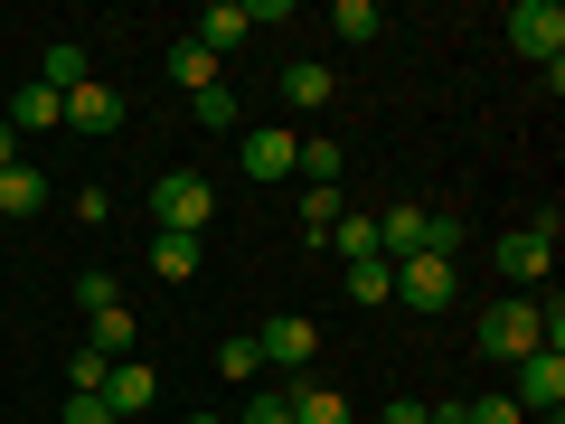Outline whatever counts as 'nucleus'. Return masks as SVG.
Returning <instances> with one entry per match:
<instances>
[{
	"label": "nucleus",
	"instance_id": "nucleus-1",
	"mask_svg": "<svg viewBox=\"0 0 565 424\" xmlns=\"http://www.w3.org/2000/svg\"><path fill=\"white\" fill-rule=\"evenodd\" d=\"M471 340H481V359L519 368L527 349H546V321H537V293H509V303H490L481 321H471Z\"/></svg>",
	"mask_w": 565,
	"mask_h": 424
},
{
	"label": "nucleus",
	"instance_id": "nucleus-2",
	"mask_svg": "<svg viewBox=\"0 0 565 424\" xmlns=\"http://www.w3.org/2000/svg\"><path fill=\"white\" fill-rule=\"evenodd\" d=\"M490 264L509 274V293H537V283L556 274V208H537L527 226H509V236L490 245Z\"/></svg>",
	"mask_w": 565,
	"mask_h": 424
},
{
	"label": "nucleus",
	"instance_id": "nucleus-3",
	"mask_svg": "<svg viewBox=\"0 0 565 424\" xmlns=\"http://www.w3.org/2000/svg\"><path fill=\"white\" fill-rule=\"evenodd\" d=\"M151 218H161L170 236H207V226H217V180H199V170H161V180H151Z\"/></svg>",
	"mask_w": 565,
	"mask_h": 424
},
{
	"label": "nucleus",
	"instance_id": "nucleus-4",
	"mask_svg": "<svg viewBox=\"0 0 565 424\" xmlns=\"http://www.w3.org/2000/svg\"><path fill=\"white\" fill-rule=\"evenodd\" d=\"M452 293H462V264H444V255H405L396 264V303L405 311H452Z\"/></svg>",
	"mask_w": 565,
	"mask_h": 424
},
{
	"label": "nucleus",
	"instance_id": "nucleus-5",
	"mask_svg": "<svg viewBox=\"0 0 565 424\" xmlns=\"http://www.w3.org/2000/svg\"><path fill=\"white\" fill-rule=\"evenodd\" d=\"M264 368H292V378H311V359H321V321H302V311H274V321L255 330Z\"/></svg>",
	"mask_w": 565,
	"mask_h": 424
},
{
	"label": "nucleus",
	"instance_id": "nucleus-6",
	"mask_svg": "<svg viewBox=\"0 0 565 424\" xmlns=\"http://www.w3.org/2000/svg\"><path fill=\"white\" fill-rule=\"evenodd\" d=\"M500 29H509V47H519V57H537V66L565 57V10H556V0H519Z\"/></svg>",
	"mask_w": 565,
	"mask_h": 424
},
{
	"label": "nucleus",
	"instance_id": "nucleus-7",
	"mask_svg": "<svg viewBox=\"0 0 565 424\" xmlns=\"http://www.w3.org/2000/svg\"><path fill=\"white\" fill-rule=\"evenodd\" d=\"M509 405H519V415H556V405H565V359H556V349H527V359H519Z\"/></svg>",
	"mask_w": 565,
	"mask_h": 424
},
{
	"label": "nucleus",
	"instance_id": "nucleus-8",
	"mask_svg": "<svg viewBox=\"0 0 565 424\" xmlns=\"http://www.w3.org/2000/svg\"><path fill=\"white\" fill-rule=\"evenodd\" d=\"M189 39H199V47H207V57H217V66H226V57H236V47H245V39H255V20H245V0H207L199 20H189Z\"/></svg>",
	"mask_w": 565,
	"mask_h": 424
},
{
	"label": "nucleus",
	"instance_id": "nucleus-9",
	"mask_svg": "<svg viewBox=\"0 0 565 424\" xmlns=\"http://www.w3.org/2000/svg\"><path fill=\"white\" fill-rule=\"evenodd\" d=\"M66 132H85V141H104V132H122V95L104 76H85L76 95H66Z\"/></svg>",
	"mask_w": 565,
	"mask_h": 424
},
{
	"label": "nucleus",
	"instance_id": "nucleus-10",
	"mask_svg": "<svg viewBox=\"0 0 565 424\" xmlns=\"http://www.w3.org/2000/svg\"><path fill=\"white\" fill-rule=\"evenodd\" d=\"M424 218H434V208H415V199H386L377 208V255H424Z\"/></svg>",
	"mask_w": 565,
	"mask_h": 424
},
{
	"label": "nucleus",
	"instance_id": "nucleus-11",
	"mask_svg": "<svg viewBox=\"0 0 565 424\" xmlns=\"http://www.w3.org/2000/svg\"><path fill=\"white\" fill-rule=\"evenodd\" d=\"M292 151H302V132L255 123V132H245V180H282V170H292Z\"/></svg>",
	"mask_w": 565,
	"mask_h": 424
},
{
	"label": "nucleus",
	"instance_id": "nucleus-12",
	"mask_svg": "<svg viewBox=\"0 0 565 424\" xmlns=\"http://www.w3.org/2000/svg\"><path fill=\"white\" fill-rule=\"evenodd\" d=\"M282 405H292V424H359V415H349V396H340V386H321V378H292V386H282Z\"/></svg>",
	"mask_w": 565,
	"mask_h": 424
},
{
	"label": "nucleus",
	"instance_id": "nucleus-13",
	"mask_svg": "<svg viewBox=\"0 0 565 424\" xmlns=\"http://www.w3.org/2000/svg\"><path fill=\"white\" fill-rule=\"evenodd\" d=\"M151 396H161V378H151V359H114V378H104V405H114V415H141Z\"/></svg>",
	"mask_w": 565,
	"mask_h": 424
},
{
	"label": "nucleus",
	"instance_id": "nucleus-14",
	"mask_svg": "<svg viewBox=\"0 0 565 424\" xmlns=\"http://www.w3.org/2000/svg\"><path fill=\"white\" fill-rule=\"evenodd\" d=\"M47 199H57V189H47V170H29V161L0 170V218H39Z\"/></svg>",
	"mask_w": 565,
	"mask_h": 424
},
{
	"label": "nucleus",
	"instance_id": "nucleus-15",
	"mask_svg": "<svg viewBox=\"0 0 565 424\" xmlns=\"http://www.w3.org/2000/svg\"><path fill=\"white\" fill-rule=\"evenodd\" d=\"M330 95H340V76H330L321 57H292V66H282V104H302V114H321Z\"/></svg>",
	"mask_w": 565,
	"mask_h": 424
},
{
	"label": "nucleus",
	"instance_id": "nucleus-16",
	"mask_svg": "<svg viewBox=\"0 0 565 424\" xmlns=\"http://www.w3.org/2000/svg\"><path fill=\"white\" fill-rule=\"evenodd\" d=\"M57 123H66V95H47L39 76L10 95V132H57Z\"/></svg>",
	"mask_w": 565,
	"mask_h": 424
},
{
	"label": "nucleus",
	"instance_id": "nucleus-17",
	"mask_svg": "<svg viewBox=\"0 0 565 424\" xmlns=\"http://www.w3.org/2000/svg\"><path fill=\"white\" fill-rule=\"evenodd\" d=\"M170 85H180V95H189V104H199V95H207V85H226V76H217V57H207V47H199V39H170Z\"/></svg>",
	"mask_w": 565,
	"mask_h": 424
},
{
	"label": "nucleus",
	"instance_id": "nucleus-18",
	"mask_svg": "<svg viewBox=\"0 0 565 424\" xmlns=\"http://www.w3.org/2000/svg\"><path fill=\"white\" fill-rule=\"evenodd\" d=\"M349 303H359V311H377V303H396V264H386V255H359V264H349Z\"/></svg>",
	"mask_w": 565,
	"mask_h": 424
},
{
	"label": "nucleus",
	"instance_id": "nucleus-19",
	"mask_svg": "<svg viewBox=\"0 0 565 424\" xmlns=\"http://www.w3.org/2000/svg\"><path fill=\"white\" fill-rule=\"evenodd\" d=\"M85 76H95V66H85V47H76V39H57V47L39 57V85H47V95H76Z\"/></svg>",
	"mask_w": 565,
	"mask_h": 424
},
{
	"label": "nucleus",
	"instance_id": "nucleus-20",
	"mask_svg": "<svg viewBox=\"0 0 565 424\" xmlns=\"http://www.w3.org/2000/svg\"><path fill=\"white\" fill-rule=\"evenodd\" d=\"M292 170H302L311 189H340V141H330V132H302V151H292Z\"/></svg>",
	"mask_w": 565,
	"mask_h": 424
},
{
	"label": "nucleus",
	"instance_id": "nucleus-21",
	"mask_svg": "<svg viewBox=\"0 0 565 424\" xmlns=\"http://www.w3.org/2000/svg\"><path fill=\"white\" fill-rule=\"evenodd\" d=\"M151 274L189 283V274H199V236H170V226H161V236H151Z\"/></svg>",
	"mask_w": 565,
	"mask_h": 424
},
{
	"label": "nucleus",
	"instance_id": "nucleus-22",
	"mask_svg": "<svg viewBox=\"0 0 565 424\" xmlns=\"http://www.w3.org/2000/svg\"><path fill=\"white\" fill-rule=\"evenodd\" d=\"M321 245H330V255H340V264H359V255H377V218H359V208H349V218L330 226Z\"/></svg>",
	"mask_w": 565,
	"mask_h": 424
},
{
	"label": "nucleus",
	"instance_id": "nucleus-23",
	"mask_svg": "<svg viewBox=\"0 0 565 424\" xmlns=\"http://www.w3.org/2000/svg\"><path fill=\"white\" fill-rule=\"evenodd\" d=\"M132 340H141V321H132V311H95V340H85V349H104V359H132Z\"/></svg>",
	"mask_w": 565,
	"mask_h": 424
},
{
	"label": "nucleus",
	"instance_id": "nucleus-24",
	"mask_svg": "<svg viewBox=\"0 0 565 424\" xmlns=\"http://www.w3.org/2000/svg\"><path fill=\"white\" fill-rule=\"evenodd\" d=\"M330 29H340L349 47H367V39L386 29V10H377V0H340V10H330Z\"/></svg>",
	"mask_w": 565,
	"mask_h": 424
},
{
	"label": "nucleus",
	"instance_id": "nucleus-25",
	"mask_svg": "<svg viewBox=\"0 0 565 424\" xmlns=\"http://www.w3.org/2000/svg\"><path fill=\"white\" fill-rule=\"evenodd\" d=\"M340 218H349V199H340V189H302V236H311V245H321Z\"/></svg>",
	"mask_w": 565,
	"mask_h": 424
},
{
	"label": "nucleus",
	"instance_id": "nucleus-26",
	"mask_svg": "<svg viewBox=\"0 0 565 424\" xmlns=\"http://www.w3.org/2000/svg\"><path fill=\"white\" fill-rule=\"evenodd\" d=\"M217 368H226L236 386H255V378H264V349H255V330H236V340H217Z\"/></svg>",
	"mask_w": 565,
	"mask_h": 424
},
{
	"label": "nucleus",
	"instance_id": "nucleus-27",
	"mask_svg": "<svg viewBox=\"0 0 565 424\" xmlns=\"http://www.w3.org/2000/svg\"><path fill=\"white\" fill-rule=\"evenodd\" d=\"M76 303H85V321H95V311H114V303H122V274L85 264V274H76Z\"/></svg>",
	"mask_w": 565,
	"mask_h": 424
},
{
	"label": "nucleus",
	"instance_id": "nucleus-28",
	"mask_svg": "<svg viewBox=\"0 0 565 424\" xmlns=\"http://www.w3.org/2000/svg\"><path fill=\"white\" fill-rule=\"evenodd\" d=\"M104 378H114L104 349H76V359H66V386H76V396H104Z\"/></svg>",
	"mask_w": 565,
	"mask_h": 424
},
{
	"label": "nucleus",
	"instance_id": "nucleus-29",
	"mask_svg": "<svg viewBox=\"0 0 565 424\" xmlns=\"http://www.w3.org/2000/svg\"><path fill=\"white\" fill-rule=\"evenodd\" d=\"M189 114H199V123H207V132H236V85H207V95H199V104H189Z\"/></svg>",
	"mask_w": 565,
	"mask_h": 424
},
{
	"label": "nucleus",
	"instance_id": "nucleus-30",
	"mask_svg": "<svg viewBox=\"0 0 565 424\" xmlns=\"http://www.w3.org/2000/svg\"><path fill=\"white\" fill-rule=\"evenodd\" d=\"M462 424H527L509 396H462Z\"/></svg>",
	"mask_w": 565,
	"mask_h": 424
},
{
	"label": "nucleus",
	"instance_id": "nucleus-31",
	"mask_svg": "<svg viewBox=\"0 0 565 424\" xmlns=\"http://www.w3.org/2000/svg\"><path fill=\"white\" fill-rule=\"evenodd\" d=\"M57 424H122V415H114L104 396H66V405H57Z\"/></svg>",
	"mask_w": 565,
	"mask_h": 424
},
{
	"label": "nucleus",
	"instance_id": "nucleus-32",
	"mask_svg": "<svg viewBox=\"0 0 565 424\" xmlns=\"http://www.w3.org/2000/svg\"><path fill=\"white\" fill-rule=\"evenodd\" d=\"M245 424H292V405L282 396H245Z\"/></svg>",
	"mask_w": 565,
	"mask_h": 424
},
{
	"label": "nucleus",
	"instance_id": "nucleus-33",
	"mask_svg": "<svg viewBox=\"0 0 565 424\" xmlns=\"http://www.w3.org/2000/svg\"><path fill=\"white\" fill-rule=\"evenodd\" d=\"M386 424H424V405H415V396H396V405H386Z\"/></svg>",
	"mask_w": 565,
	"mask_h": 424
},
{
	"label": "nucleus",
	"instance_id": "nucleus-34",
	"mask_svg": "<svg viewBox=\"0 0 565 424\" xmlns=\"http://www.w3.org/2000/svg\"><path fill=\"white\" fill-rule=\"evenodd\" d=\"M10 161H20V132H10V114H0V170H10Z\"/></svg>",
	"mask_w": 565,
	"mask_h": 424
},
{
	"label": "nucleus",
	"instance_id": "nucleus-35",
	"mask_svg": "<svg viewBox=\"0 0 565 424\" xmlns=\"http://www.w3.org/2000/svg\"><path fill=\"white\" fill-rule=\"evenodd\" d=\"M189 424H226V415H189Z\"/></svg>",
	"mask_w": 565,
	"mask_h": 424
}]
</instances>
